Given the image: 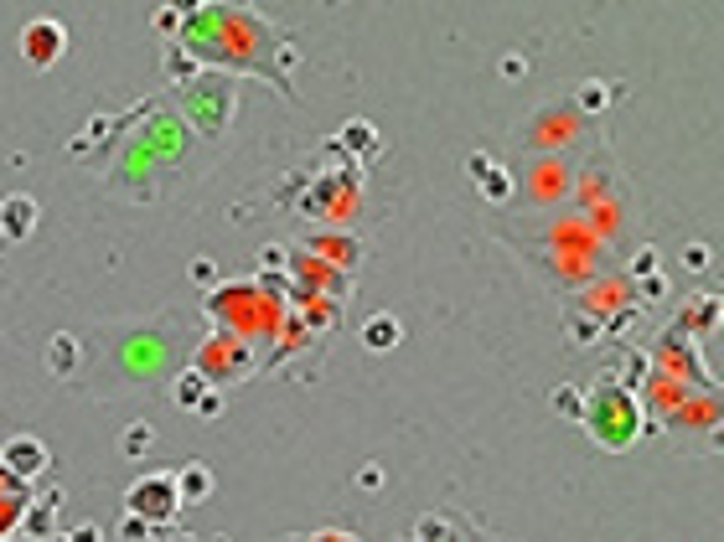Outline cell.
Wrapping results in <instances>:
<instances>
[{"label": "cell", "mask_w": 724, "mask_h": 542, "mask_svg": "<svg viewBox=\"0 0 724 542\" xmlns=\"http://www.w3.org/2000/svg\"><path fill=\"white\" fill-rule=\"evenodd\" d=\"M207 310L228 326V336H264V330H280V321H285L280 294L270 285H254V279H244L234 290H217Z\"/></svg>", "instance_id": "cell-1"}, {"label": "cell", "mask_w": 724, "mask_h": 542, "mask_svg": "<svg viewBox=\"0 0 724 542\" xmlns=\"http://www.w3.org/2000/svg\"><path fill=\"white\" fill-rule=\"evenodd\" d=\"M585 424L606 449H627L631 439H637V429H642V408H637V398H631L627 387L601 383L595 393H590Z\"/></svg>", "instance_id": "cell-2"}, {"label": "cell", "mask_w": 724, "mask_h": 542, "mask_svg": "<svg viewBox=\"0 0 724 542\" xmlns=\"http://www.w3.org/2000/svg\"><path fill=\"white\" fill-rule=\"evenodd\" d=\"M124 506H130V517H145V522H171L177 506H181L177 475H140V481L124 491Z\"/></svg>", "instance_id": "cell-3"}, {"label": "cell", "mask_w": 724, "mask_h": 542, "mask_svg": "<svg viewBox=\"0 0 724 542\" xmlns=\"http://www.w3.org/2000/svg\"><path fill=\"white\" fill-rule=\"evenodd\" d=\"M192 372H197V377H202L207 387L234 383V377H244V372H249V351H244V341H238V336H223V330H217L213 341L197 351Z\"/></svg>", "instance_id": "cell-4"}, {"label": "cell", "mask_w": 724, "mask_h": 542, "mask_svg": "<svg viewBox=\"0 0 724 542\" xmlns=\"http://www.w3.org/2000/svg\"><path fill=\"white\" fill-rule=\"evenodd\" d=\"M62 47H68V32H62L58 21H32L21 32V58L32 62V68H52L62 58Z\"/></svg>", "instance_id": "cell-5"}, {"label": "cell", "mask_w": 724, "mask_h": 542, "mask_svg": "<svg viewBox=\"0 0 724 542\" xmlns=\"http://www.w3.org/2000/svg\"><path fill=\"white\" fill-rule=\"evenodd\" d=\"M5 465L16 470L21 481H32V475H41V465H47V449H41V439L21 434V439H11V449H5Z\"/></svg>", "instance_id": "cell-6"}, {"label": "cell", "mask_w": 724, "mask_h": 542, "mask_svg": "<svg viewBox=\"0 0 724 542\" xmlns=\"http://www.w3.org/2000/svg\"><path fill=\"white\" fill-rule=\"evenodd\" d=\"M177 404L192 408V413H217V387H207L197 372H187L177 383Z\"/></svg>", "instance_id": "cell-7"}, {"label": "cell", "mask_w": 724, "mask_h": 542, "mask_svg": "<svg viewBox=\"0 0 724 542\" xmlns=\"http://www.w3.org/2000/svg\"><path fill=\"white\" fill-rule=\"evenodd\" d=\"M0 222H5V232H11V238H26V232H32V222H37L32 196H11V202L0 207Z\"/></svg>", "instance_id": "cell-8"}, {"label": "cell", "mask_w": 724, "mask_h": 542, "mask_svg": "<svg viewBox=\"0 0 724 542\" xmlns=\"http://www.w3.org/2000/svg\"><path fill=\"white\" fill-rule=\"evenodd\" d=\"M177 491H181V502H207L213 496V470L207 465H187L177 475Z\"/></svg>", "instance_id": "cell-9"}, {"label": "cell", "mask_w": 724, "mask_h": 542, "mask_svg": "<svg viewBox=\"0 0 724 542\" xmlns=\"http://www.w3.org/2000/svg\"><path fill=\"white\" fill-rule=\"evenodd\" d=\"M383 341H399V326H393L389 315H378L368 326V347H383Z\"/></svg>", "instance_id": "cell-10"}, {"label": "cell", "mask_w": 724, "mask_h": 542, "mask_svg": "<svg viewBox=\"0 0 724 542\" xmlns=\"http://www.w3.org/2000/svg\"><path fill=\"white\" fill-rule=\"evenodd\" d=\"M311 542H357V538H353V532H316Z\"/></svg>", "instance_id": "cell-11"}, {"label": "cell", "mask_w": 724, "mask_h": 542, "mask_svg": "<svg viewBox=\"0 0 724 542\" xmlns=\"http://www.w3.org/2000/svg\"><path fill=\"white\" fill-rule=\"evenodd\" d=\"M73 542H98V532H88V527H79V532H73Z\"/></svg>", "instance_id": "cell-12"}]
</instances>
